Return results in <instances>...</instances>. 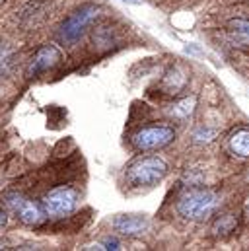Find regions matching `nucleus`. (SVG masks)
Returning a JSON list of instances; mask_svg holds the SVG:
<instances>
[{
    "instance_id": "nucleus-1",
    "label": "nucleus",
    "mask_w": 249,
    "mask_h": 251,
    "mask_svg": "<svg viewBox=\"0 0 249 251\" xmlns=\"http://www.w3.org/2000/svg\"><path fill=\"white\" fill-rule=\"evenodd\" d=\"M168 174V166L158 156H146L132 162L126 168L124 179L130 187H152L160 183Z\"/></svg>"
},
{
    "instance_id": "nucleus-2",
    "label": "nucleus",
    "mask_w": 249,
    "mask_h": 251,
    "mask_svg": "<svg viewBox=\"0 0 249 251\" xmlns=\"http://www.w3.org/2000/svg\"><path fill=\"white\" fill-rule=\"evenodd\" d=\"M218 206V197L206 189H191L177 201V212L185 220H204Z\"/></svg>"
},
{
    "instance_id": "nucleus-3",
    "label": "nucleus",
    "mask_w": 249,
    "mask_h": 251,
    "mask_svg": "<svg viewBox=\"0 0 249 251\" xmlns=\"http://www.w3.org/2000/svg\"><path fill=\"white\" fill-rule=\"evenodd\" d=\"M175 138V130L172 126L158 125V126H146L140 128L138 132L132 134V146L136 150L148 152V150H160L164 146H168L170 142H174Z\"/></svg>"
},
{
    "instance_id": "nucleus-4",
    "label": "nucleus",
    "mask_w": 249,
    "mask_h": 251,
    "mask_svg": "<svg viewBox=\"0 0 249 251\" xmlns=\"http://www.w3.org/2000/svg\"><path fill=\"white\" fill-rule=\"evenodd\" d=\"M41 206L49 216L62 218V216L70 214L76 208V193L68 187L55 189V191H51L43 197Z\"/></svg>"
},
{
    "instance_id": "nucleus-5",
    "label": "nucleus",
    "mask_w": 249,
    "mask_h": 251,
    "mask_svg": "<svg viewBox=\"0 0 249 251\" xmlns=\"http://www.w3.org/2000/svg\"><path fill=\"white\" fill-rule=\"evenodd\" d=\"M96 16H98V8H96V6H84V8H80L78 12H74V14L61 25V39L66 41V43L76 41V39L84 33L86 25H88Z\"/></svg>"
},
{
    "instance_id": "nucleus-6",
    "label": "nucleus",
    "mask_w": 249,
    "mask_h": 251,
    "mask_svg": "<svg viewBox=\"0 0 249 251\" xmlns=\"http://www.w3.org/2000/svg\"><path fill=\"white\" fill-rule=\"evenodd\" d=\"M6 206L24 222V224H37L41 220V206L35 204L29 199H24L22 195H8L6 197Z\"/></svg>"
},
{
    "instance_id": "nucleus-7",
    "label": "nucleus",
    "mask_w": 249,
    "mask_h": 251,
    "mask_svg": "<svg viewBox=\"0 0 249 251\" xmlns=\"http://www.w3.org/2000/svg\"><path fill=\"white\" fill-rule=\"evenodd\" d=\"M61 59H62V55L57 47L45 45V47H41V49L35 53V57L31 59V63L27 66V74H29V76H37V74H41V72H47V70L55 68L57 64L61 63Z\"/></svg>"
},
{
    "instance_id": "nucleus-8",
    "label": "nucleus",
    "mask_w": 249,
    "mask_h": 251,
    "mask_svg": "<svg viewBox=\"0 0 249 251\" xmlns=\"http://www.w3.org/2000/svg\"><path fill=\"white\" fill-rule=\"evenodd\" d=\"M150 228V222L144 216H134V214H123L113 218V230L123 234V236H140Z\"/></svg>"
},
{
    "instance_id": "nucleus-9",
    "label": "nucleus",
    "mask_w": 249,
    "mask_h": 251,
    "mask_svg": "<svg viewBox=\"0 0 249 251\" xmlns=\"http://www.w3.org/2000/svg\"><path fill=\"white\" fill-rule=\"evenodd\" d=\"M230 148L234 154L249 158V128H240L230 136Z\"/></svg>"
},
{
    "instance_id": "nucleus-10",
    "label": "nucleus",
    "mask_w": 249,
    "mask_h": 251,
    "mask_svg": "<svg viewBox=\"0 0 249 251\" xmlns=\"http://www.w3.org/2000/svg\"><path fill=\"white\" fill-rule=\"evenodd\" d=\"M228 29L238 43L249 45V20H232L228 24Z\"/></svg>"
},
{
    "instance_id": "nucleus-11",
    "label": "nucleus",
    "mask_w": 249,
    "mask_h": 251,
    "mask_svg": "<svg viewBox=\"0 0 249 251\" xmlns=\"http://www.w3.org/2000/svg\"><path fill=\"white\" fill-rule=\"evenodd\" d=\"M234 228H236V218H234V214H222L218 220H216V224H214V234L216 236H224V234H230V232H234Z\"/></svg>"
},
{
    "instance_id": "nucleus-12",
    "label": "nucleus",
    "mask_w": 249,
    "mask_h": 251,
    "mask_svg": "<svg viewBox=\"0 0 249 251\" xmlns=\"http://www.w3.org/2000/svg\"><path fill=\"white\" fill-rule=\"evenodd\" d=\"M193 111H195V98H185L172 107V115H175L177 119H187Z\"/></svg>"
},
{
    "instance_id": "nucleus-13",
    "label": "nucleus",
    "mask_w": 249,
    "mask_h": 251,
    "mask_svg": "<svg viewBox=\"0 0 249 251\" xmlns=\"http://www.w3.org/2000/svg\"><path fill=\"white\" fill-rule=\"evenodd\" d=\"M214 136H216V130H210V128H199V130L195 132V142H210Z\"/></svg>"
},
{
    "instance_id": "nucleus-14",
    "label": "nucleus",
    "mask_w": 249,
    "mask_h": 251,
    "mask_svg": "<svg viewBox=\"0 0 249 251\" xmlns=\"http://www.w3.org/2000/svg\"><path fill=\"white\" fill-rule=\"evenodd\" d=\"M8 61H10V49H8L4 43H0V70L6 68Z\"/></svg>"
},
{
    "instance_id": "nucleus-15",
    "label": "nucleus",
    "mask_w": 249,
    "mask_h": 251,
    "mask_svg": "<svg viewBox=\"0 0 249 251\" xmlns=\"http://www.w3.org/2000/svg\"><path fill=\"white\" fill-rule=\"evenodd\" d=\"M103 246H105V250H121V246H119L117 240H105Z\"/></svg>"
},
{
    "instance_id": "nucleus-16",
    "label": "nucleus",
    "mask_w": 249,
    "mask_h": 251,
    "mask_svg": "<svg viewBox=\"0 0 249 251\" xmlns=\"http://www.w3.org/2000/svg\"><path fill=\"white\" fill-rule=\"evenodd\" d=\"M6 222H8V216H6V212H2V210H0V228H4V226H6Z\"/></svg>"
},
{
    "instance_id": "nucleus-17",
    "label": "nucleus",
    "mask_w": 249,
    "mask_h": 251,
    "mask_svg": "<svg viewBox=\"0 0 249 251\" xmlns=\"http://www.w3.org/2000/svg\"><path fill=\"white\" fill-rule=\"evenodd\" d=\"M123 2H128V4H140L142 0H123Z\"/></svg>"
},
{
    "instance_id": "nucleus-18",
    "label": "nucleus",
    "mask_w": 249,
    "mask_h": 251,
    "mask_svg": "<svg viewBox=\"0 0 249 251\" xmlns=\"http://www.w3.org/2000/svg\"><path fill=\"white\" fill-rule=\"evenodd\" d=\"M248 181H249V176H248Z\"/></svg>"
}]
</instances>
